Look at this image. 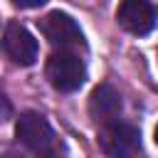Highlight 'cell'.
Returning <instances> with one entry per match:
<instances>
[{
    "instance_id": "obj_1",
    "label": "cell",
    "mask_w": 158,
    "mask_h": 158,
    "mask_svg": "<svg viewBox=\"0 0 158 158\" xmlns=\"http://www.w3.org/2000/svg\"><path fill=\"white\" fill-rule=\"evenodd\" d=\"M44 74H47L49 84L57 91L72 94V91H77L84 84V79H86V64H84V59L77 52L57 49V52L49 54L47 67H44Z\"/></svg>"
},
{
    "instance_id": "obj_2",
    "label": "cell",
    "mask_w": 158,
    "mask_h": 158,
    "mask_svg": "<svg viewBox=\"0 0 158 158\" xmlns=\"http://www.w3.org/2000/svg\"><path fill=\"white\" fill-rule=\"evenodd\" d=\"M40 30L42 35L49 40L52 47L57 49H79V47H86V40H84V32L81 27L77 25V20L62 10H52L47 12L42 20H40Z\"/></svg>"
},
{
    "instance_id": "obj_3",
    "label": "cell",
    "mask_w": 158,
    "mask_h": 158,
    "mask_svg": "<svg viewBox=\"0 0 158 158\" xmlns=\"http://www.w3.org/2000/svg\"><path fill=\"white\" fill-rule=\"evenodd\" d=\"M99 148L111 158H128L141 148V131L126 121H114L99 128Z\"/></svg>"
},
{
    "instance_id": "obj_4",
    "label": "cell",
    "mask_w": 158,
    "mask_h": 158,
    "mask_svg": "<svg viewBox=\"0 0 158 158\" xmlns=\"http://www.w3.org/2000/svg\"><path fill=\"white\" fill-rule=\"evenodd\" d=\"M2 49L5 54L17 64V67H32L35 59H37V40L32 37V32L20 25L17 20H10L5 25V32H2Z\"/></svg>"
},
{
    "instance_id": "obj_5",
    "label": "cell",
    "mask_w": 158,
    "mask_h": 158,
    "mask_svg": "<svg viewBox=\"0 0 158 158\" xmlns=\"http://www.w3.org/2000/svg\"><path fill=\"white\" fill-rule=\"evenodd\" d=\"M15 136H17V141H20L25 148H30V151H35V153L49 151L52 138H54L49 121H47L42 114H37V111H25V114L17 116Z\"/></svg>"
},
{
    "instance_id": "obj_6",
    "label": "cell",
    "mask_w": 158,
    "mask_h": 158,
    "mask_svg": "<svg viewBox=\"0 0 158 158\" xmlns=\"http://www.w3.org/2000/svg\"><path fill=\"white\" fill-rule=\"evenodd\" d=\"M116 20L126 32L143 37L156 27L158 17H156V7L148 0H121L116 7Z\"/></svg>"
},
{
    "instance_id": "obj_7",
    "label": "cell",
    "mask_w": 158,
    "mask_h": 158,
    "mask_svg": "<svg viewBox=\"0 0 158 158\" xmlns=\"http://www.w3.org/2000/svg\"><path fill=\"white\" fill-rule=\"evenodd\" d=\"M121 106H123V104H121V94H118L111 84H99V86H94V91H91V96H89V116H91L96 123L106 126V123L118 121Z\"/></svg>"
},
{
    "instance_id": "obj_8",
    "label": "cell",
    "mask_w": 158,
    "mask_h": 158,
    "mask_svg": "<svg viewBox=\"0 0 158 158\" xmlns=\"http://www.w3.org/2000/svg\"><path fill=\"white\" fill-rule=\"evenodd\" d=\"M10 2L20 10H35V7H42L47 0H10Z\"/></svg>"
},
{
    "instance_id": "obj_9",
    "label": "cell",
    "mask_w": 158,
    "mask_h": 158,
    "mask_svg": "<svg viewBox=\"0 0 158 158\" xmlns=\"http://www.w3.org/2000/svg\"><path fill=\"white\" fill-rule=\"evenodd\" d=\"M27 158H57V156L49 153V151H44V153H35V156H27Z\"/></svg>"
},
{
    "instance_id": "obj_10",
    "label": "cell",
    "mask_w": 158,
    "mask_h": 158,
    "mask_svg": "<svg viewBox=\"0 0 158 158\" xmlns=\"http://www.w3.org/2000/svg\"><path fill=\"white\" fill-rule=\"evenodd\" d=\"M153 136H156V143H158V126H156V133H153Z\"/></svg>"
}]
</instances>
